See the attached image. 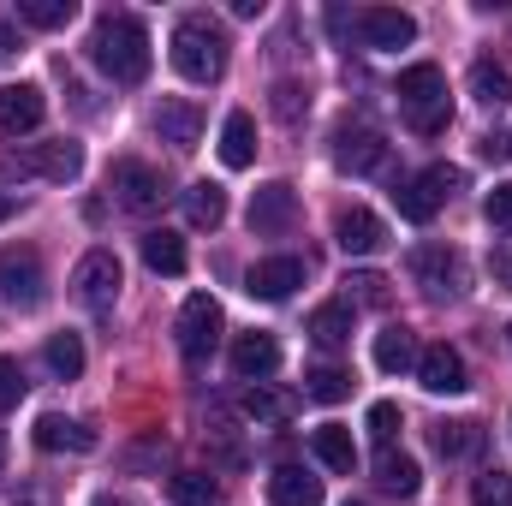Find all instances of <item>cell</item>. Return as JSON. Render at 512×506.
<instances>
[{
  "label": "cell",
  "mask_w": 512,
  "mask_h": 506,
  "mask_svg": "<svg viewBox=\"0 0 512 506\" xmlns=\"http://www.w3.org/2000/svg\"><path fill=\"white\" fill-rule=\"evenodd\" d=\"M90 60L114 78V84H143L149 78V30H143V18H131V12H102L96 18V30H90Z\"/></svg>",
  "instance_id": "6da1fadb"
},
{
  "label": "cell",
  "mask_w": 512,
  "mask_h": 506,
  "mask_svg": "<svg viewBox=\"0 0 512 506\" xmlns=\"http://www.w3.org/2000/svg\"><path fill=\"white\" fill-rule=\"evenodd\" d=\"M227 48H233L227 30L209 24L203 12H191V18L173 24V72L191 78V84H221L227 78Z\"/></svg>",
  "instance_id": "7a4b0ae2"
},
{
  "label": "cell",
  "mask_w": 512,
  "mask_h": 506,
  "mask_svg": "<svg viewBox=\"0 0 512 506\" xmlns=\"http://www.w3.org/2000/svg\"><path fill=\"white\" fill-rule=\"evenodd\" d=\"M393 96H399V114H405V126L417 131V137H435V131H447V120H453L447 72H441L435 60L405 66V72H399V84H393Z\"/></svg>",
  "instance_id": "3957f363"
},
{
  "label": "cell",
  "mask_w": 512,
  "mask_h": 506,
  "mask_svg": "<svg viewBox=\"0 0 512 506\" xmlns=\"http://www.w3.org/2000/svg\"><path fill=\"white\" fill-rule=\"evenodd\" d=\"M459 185H465V173H459V167H447V161H435V167H423L417 179H399L393 203H399V215H405V221L429 227V221L441 215V203H447Z\"/></svg>",
  "instance_id": "277c9868"
},
{
  "label": "cell",
  "mask_w": 512,
  "mask_h": 506,
  "mask_svg": "<svg viewBox=\"0 0 512 506\" xmlns=\"http://www.w3.org/2000/svg\"><path fill=\"white\" fill-rule=\"evenodd\" d=\"M6 167H12L18 179H48V185H72V179L84 173V143H72V137H48V143H30V149L6 155Z\"/></svg>",
  "instance_id": "5b68a950"
},
{
  "label": "cell",
  "mask_w": 512,
  "mask_h": 506,
  "mask_svg": "<svg viewBox=\"0 0 512 506\" xmlns=\"http://www.w3.org/2000/svg\"><path fill=\"white\" fill-rule=\"evenodd\" d=\"M72 292H78V304L102 322V316H114V304H120V256L114 251H90L78 268H72Z\"/></svg>",
  "instance_id": "8992f818"
},
{
  "label": "cell",
  "mask_w": 512,
  "mask_h": 506,
  "mask_svg": "<svg viewBox=\"0 0 512 506\" xmlns=\"http://www.w3.org/2000/svg\"><path fill=\"white\" fill-rule=\"evenodd\" d=\"M221 304L209 298V292H191L185 298V310H179V352H185V364H209V352L221 346Z\"/></svg>",
  "instance_id": "52a82bcc"
},
{
  "label": "cell",
  "mask_w": 512,
  "mask_h": 506,
  "mask_svg": "<svg viewBox=\"0 0 512 506\" xmlns=\"http://www.w3.org/2000/svg\"><path fill=\"white\" fill-rule=\"evenodd\" d=\"M0 298L18 304V310H36L48 298V274H42V256L30 245H6L0 251Z\"/></svg>",
  "instance_id": "ba28073f"
},
{
  "label": "cell",
  "mask_w": 512,
  "mask_h": 506,
  "mask_svg": "<svg viewBox=\"0 0 512 506\" xmlns=\"http://www.w3.org/2000/svg\"><path fill=\"white\" fill-rule=\"evenodd\" d=\"M108 191L120 197V209L126 215H155L161 203H167V179L149 167V161H114V173H108Z\"/></svg>",
  "instance_id": "9c48e42d"
},
{
  "label": "cell",
  "mask_w": 512,
  "mask_h": 506,
  "mask_svg": "<svg viewBox=\"0 0 512 506\" xmlns=\"http://www.w3.org/2000/svg\"><path fill=\"white\" fill-rule=\"evenodd\" d=\"M411 280L429 298H459L465 292V256L453 251V245H417L411 251Z\"/></svg>",
  "instance_id": "30bf717a"
},
{
  "label": "cell",
  "mask_w": 512,
  "mask_h": 506,
  "mask_svg": "<svg viewBox=\"0 0 512 506\" xmlns=\"http://www.w3.org/2000/svg\"><path fill=\"white\" fill-rule=\"evenodd\" d=\"M304 286V262L298 256H262L251 274H245V292L262 298V304H280V298H292Z\"/></svg>",
  "instance_id": "8fae6325"
},
{
  "label": "cell",
  "mask_w": 512,
  "mask_h": 506,
  "mask_svg": "<svg viewBox=\"0 0 512 506\" xmlns=\"http://www.w3.org/2000/svg\"><path fill=\"white\" fill-rule=\"evenodd\" d=\"M358 36H364V48H411V36H417V24H411V12H399V6H364L358 12Z\"/></svg>",
  "instance_id": "7c38bea8"
},
{
  "label": "cell",
  "mask_w": 512,
  "mask_h": 506,
  "mask_svg": "<svg viewBox=\"0 0 512 506\" xmlns=\"http://www.w3.org/2000/svg\"><path fill=\"white\" fill-rule=\"evenodd\" d=\"M292 221H298V191H292L286 179H268L251 197V233H268V239H274V233H286Z\"/></svg>",
  "instance_id": "4fadbf2b"
},
{
  "label": "cell",
  "mask_w": 512,
  "mask_h": 506,
  "mask_svg": "<svg viewBox=\"0 0 512 506\" xmlns=\"http://www.w3.org/2000/svg\"><path fill=\"white\" fill-rule=\"evenodd\" d=\"M48 120V96L36 84H0V131L6 137H24Z\"/></svg>",
  "instance_id": "5bb4252c"
},
{
  "label": "cell",
  "mask_w": 512,
  "mask_h": 506,
  "mask_svg": "<svg viewBox=\"0 0 512 506\" xmlns=\"http://www.w3.org/2000/svg\"><path fill=\"white\" fill-rule=\"evenodd\" d=\"M417 381H423L429 393H465V387H471V376H465V358H459L447 340L417 352Z\"/></svg>",
  "instance_id": "9a60e30c"
},
{
  "label": "cell",
  "mask_w": 512,
  "mask_h": 506,
  "mask_svg": "<svg viewBox=\"0 0 512 506\" xmlns=\"http://www.w3.org/2000/svg\"><path fill=\"white\" fill-rule=\"evenodd\" d=\"M382 161H387L382 131L358 126V131H340V137H334V167H340V173H376Z\"/></svg>",
  "instance_id": "2e32d148"
},
{
  "label": "cell",
  "mask_w": 512,
  "mask_h": 506,
  "mask_svg": "<svg viewBox=\"0 0 512 506\" xmlns=\"http://www.w3.org/2000/svg\"><path fill=\"white\" fill-rule=\"evenodd\" d=\"M280 370V340L274 334H262V328H251V334H239L233 340V376L239 381H262Z\"/></svg>",
  "instance_id": "e0dca14e"
},
{
  "label": "cell",
  "mask_w": 512,
  "mask_h": 506,
  "mask_svg": "<svg viewBox=\"0 0 512 506\" xmlns=\"http://www.w3.org/2000/svg\"><path fill=\"white\" fill-rule=\"evenodd\" d=\"M155 137L173 143V149H197V137H203V108L185 102V96L161 102V114H155Z\"/></svg>",
  "instance_id": "ac0fdd59"
},
{
  "label": "cell",
  "mask_w": 512,
  "mask_h": 506,
  "mask_svg": "<svg viewBox=\"0 0 512 506\" xmlns=\"http://www.w3.org/2000/svg\"><path fill=\"white\" fill-rule=\"evenodd\" d=\"M334 239H340L346 256H376L387 245V227H382V215H370V209H346L334 221Z\"/></svg>",
  "instance_id": "d6986e66"
},
{
  "label": "cell",
  "mask_w": 512,
  "mask_h": 506,
  "mask_svg": "<svg viewBox=\"0 0 512 506\" xmlns=\"http://www.w3.org/2000/svg\"><path fill=\"white\" fill-rule=\"evenodd\" d=\"M30 435H36L42 453H90V447H96V429H84V423H72V417H60V411L36 417Z\"/></svg>",
  "instance_id": "ffe728a7"
},
{
  "label": "cell",
  "mask_w": 512,
  "mask_h": 506,
  "mask_svg": "<svg viewBox=\"0 0 512 506\" xmlns=\"http://www.w3.org/2000/svg\"><path fill=\"white\" fill-rule=\"evenodd\" d=\"M310 453H316L328 471H340V477L358 471V441H352L346 423H316V429H310Z\"/></svg>",
  "instance_id": "44dd1931"
},
{
  "label": "cell",
  "mask_w": 512,
  "mask_h": 506,
  "mask_svg": "<svg viewBox=\"0 0 512 506\" xmlns=\"http://www.w3.org/2000/svg\"><path fill=\"white\" fill-rule=\"evenodd\" d=\"M268 501L274 506H322V477H310L304 465H274Z\"/></svg>",
  "instance_id": "7402d4cb"
},
{
  "label": "cell",
  "mask_w": 512,
  "mask_h": 506,
  "mask_svg": "<svg viewBox=\"0 0 512 506\" xmlns=\"http://www.w3.org/2000/svg\"><path fill=\"white\" fill-rule=\"evenodd\" d=\"M376 483H382V495H399V501H411V495L423 489V471H417V459H411V453H399V447H382V453H376Z\"/></svg>",
  "instance_id": "603a6c76"
},
{
  "label": "cell",
  "mask_w": 512,
  "mask_h": 506,
  "mask_svg": "<svg viewBox=\"0 0 512 506\" xmlns=\"http://www.w3.org/2000/svg\"><path fill=\"white\" fill-rule=\"evenodd\" d=\"M185 221L215 233V227L227 221V191H221V185H209V179H197V185L185 191Z\"/></svg>",
  "instance_id": "cb8c5ba5"
},
{
  "label": "cell",
  "mask_w": 512,
  "mask_h": 506,
  "mask_svg": "<svg viewBox=\"0 0 512 506\" xmlns=\"http://www.w3.org/2000/svg\"><path fill=\"white\" fill-rule=\"evenodd\" d=\"M435 453H441V459H477V453H483V423H471V417L435 423Z\"/></svg>",
  "instance_id": "d4e9b609"
},
{
  "label": "cell",
  "mask_w": 512,
  "mask_h": 506,
  "mask_svg": "<svg viewBox=\"0 0 512 506\" xmlns=\"http://www.w3.org/2000/svg\"><path fill=\"white\" fill-rule=\"evenodd\" d=\"M310 340H316V346H328V352H334V346H346V340H352V304H346V298L322 304V310L310 316Z\"/></svg>",
  "instance_id": "484cf974"
},
{
  "label": "cell",
  "mask_w": 512,
  "mask_h": 506,
  "mask_svg": "<svg viewBox=\"0 0 512 506\" xmlns=\"http://www.w3.org/2000/svg\"><path fill=\"white\" fill-rule=\"evenodd\" d=\"M471 96H477L483 108H512V72L495 66V60H477V66H471Z\"/></svg>",
  "instance_id": "4316f807"
},
{
  "label": "cell",
  "mask_w": 512,
  "mask_h": 506,
  "mask_svg": "<svg viewBox=\"0 0 512 506\" xmlns=\"http://www.w3.org/2000/svg\"><path fill=\"white\" fill-rule=\"evenodd\" d=\"M221 161L227 167H251L256 161V120L251 114H227V126H221Z\"/></svg>",
  "instance_id": "83f0119b"
},
{
  "label": "cell",
  "mask_w": 512,
  "mask_h": 506,
  "mask_svg": "<svg viewBox=\"0 0 512 506\" xmlns=\"http://www.w3.org/2000/svg\"><path fill=\"white\" fill-rule=\"evenodd\" d=\"M143 262L155 268V274H185V239L179 233H167V227H155V233H143Z\"/></svg>",
  "instance_id": "f1b7e54d"
},
{
  "label": "cell",
  "mask_w": 512,
  "mask_h": 506,
  "mask_svg": "<svg viewBox=\"0 0 512 506\" xmlns=\"http://www.w3.org/2000/svg\"><path fill=\"white\" fill-rule=\"evenodd\" d=\"M304 399H316V405H340V399H352V370H340V364H316V370L304 376Z\"/></svg>",
  "instance_id": "f546056e"
},
{
  "label": "cell",
  "mask_w": 512,
  "mask_h": 506,
  "mask_svg": "<svg viewBox=\"0 0 512 506\" xmlns=\"http://www.w3.org/2000/svg\"><path fill=\"white\" fill-rule=\"evenodd\" d=\"M411 364H417V340H411L405 328L376 334V370H382V376H399V370H411Z\"/></svg>",
  "instance_id": "4dcf8cb0"
},
{
  "label": "cell",
  "mask_w": 512,
  "mask_h": 506,
  "mask_svg": "<svg viewBox=\"0 0 512 506\" xmlns=\"http://www.w3.org/2000/svg\"><path fill=\"white\" fill-rule=\"evenodd\" d=\"M42 358H48V370H54L60 381L84 376V340H78V334H54V340L42 346Z\"/></svg>",
  "instance_id": "1f68e13d"
},
{
  "label": "cell",
  "mask_w": 512,
  "mask_h": 506,
  "mask_svg": "<svg viewBox=\"0 0 512 506\" xmlns=\"http://www.w3.org/2000/svg\"><path fill=\"white\" fill-rule=\"evenodd\" d=\"M167 495H173V506H221V489H215L203 471H179V477H167Z\"/></svg>",
  "instance_id": "d6a6232c"
},
{
  "label": "cell",
  "mask_w": 512,
  "mask_h": 506,
  "mask_svg": "<svg viewBox=\"0 0 512 506\" xmlns=\"http://www.w3.org/2000/svg\"><path fill=\"white\" fill-rule=\"evenodd\" d=\"M18 18L36 24V30H60V24L78 18V6L72 0H18Z\"/></svg>",
  "instance_id": "836d02e7"
},
{
  "label": "cell",
  "mask_w": 512,
  "mask_h": 506,
  "mask_svg": "<svg viewBox=\"0 0 512 506\" xmlns=\"http://www.w3.org/2000/svg\"><path fill=\"white\" fill-rule=\"evenodd\" d=\"M245 417H251V423H286V417H292V399L256 381L251 393H245Z\"/></svg>",
  "instance_id": "e575fe53"
},
{
  "label": "cell",
  "mask_w": 512,
  "mask_h": 506,
  "mask_svg": "<svg viewBox=\"0 0 512 506\" xmlns=\"http://www.w3.org/2000/svg\"><path fill=\"white\" fill-rule=\"evenodd\" d=\"M346 286H352V298H346V304H364V310H387V304H393V292H387V274L358 268V274H346Z\"/></svg>",
  "instance_id": "d590c367"
},
{
  "label": "cell",
  "mask_w": 512,
  "mask_h": 506,
  "mask_svg": "<svg viewBox=\"0 0 512 506\" xmlns=\"http://www.w3.org/2000/svg\"><path fill=\"white\" fill-rule=\"evenodd\" d=\"M471 506H512V471H483L471 483Z\"/></svg>",
  "instance_id": "8d00e7d4"
},
{
  "label": "cell",
  "mask_w": 512,
  "mask_h": 506,
  "mask_svg": "<svg viewBox=\"0 0 512 506\" xmlns=\"http://www.w3.org/2000/svg\"><path fill=\"white\" fill-rule=\"evenodd\" d=\"M405 429V417H399V405H387V399H376L370 405V435L382 441V447H393V435Z\"/></svg>",
  "instance_id": "74e56055"
},
{
  "label": "cell",
  "mask_w": 512,
  "mask_h": 506,
  "mask_svg": "<svg viewBox=\"0 0 512 506\" xmlns=\"http://www.w3.org/2000/svg\"><path fill=\"white\" fill-rule=\"evenodd\" d=\"M24 370H18V358H0V411H12L18 399H24Z\"/></svg>",
  "instance_id": "f35d334b"
},
{
  "label": "cell",
  "mask_w": 512,
  "mask_h": 506,
  "mask_svg": "<svg viewBox=\"0 0 512 506\" xmlns=\"http://www.w3.org/2000/svg\"><path fill=\"white\" fill-rule=\"evenodd\" d=\"M483 215H489V227H495V233H512V185H495V191H489Z\"/></svg>",
  "instance_id": "ab89813d"
},
{
  "label": "cell",
  "mask_w": 512,
  "mask_h": 506,
  "mask_svg": "<svg viewBox=\"0 0 512 506\" xmlns=\"http://www.w3.org/2000/svg\"><path fill=\"white\" fill-rule=\"evenodd\" d=\"M274 114H280V120H298V84H280V90H274Z\"/></svg>",
  "instance_id": "60d3db41"
},
{
  "label": "cell",
  "mask_w": 512,
  "mask_h": 506,
  "mask_svg": "<svg viewBox=\"0 0 512 506\" xmlns=\"http://www.w3.org/2000/svg\"><path fill=\"white\" fill-rule=\"evenodd\" d=\"M483 155H489V161H507V155H512V137H507V131H489V137H483Z\"/></svg>",
  "instance_id": "b9f144b4"
},
{
  "label": "cell",
  "mask_w": 512,
  "mask_h": 506,
  "mask_svg": "<svg viewBox=\"0 0 512 506\" xmlns=\"http://www.w3.org/2000/svg\"><path fill=\"white\" fill-rule=\"evenodd\" d=\"M12 209H18V197H12V191H0V221H6Z\"/></svg>",
  "instance_id": "7bdbcfd3"
},
{
  "label": "cell",
  "mask_w": 512,
  "mask_h": 506,
  "mask_svg": "<svg viewBox=\"0 0 512 506\" xmlns=\"http://www.w3.org/2000/svg\"><path fill=\"white\" fill-rule=\"evenodd\" d=\"M96 506H131V501H120V495H96Z\"/></svg>",
  "instance_id": "ee69618b"
},
{
  "label": "cell",
  "mask_w": 512,
  "mask_h": 506,
  "mask_svg": "<svg viewBox=\"0 0 512 506\" xmlns=\"http://www.w3.org/2000/svg\"><path fill=\"white\" fill-rule=\"evenodd\" d=\"M0 54H12V30H0Z\"/></svg>",
  "instance_id": "f6af8a7d"
},
{
  "label": "cell",
  "mask_w": 512,
  "mask_h": 506,
  "mask_svg": "<svg viewBox=\"0 0 512 506\" xmlns=\"http://www.w3.org/2000/svg\"><path fill=\"white\" fill-rule=\"evenodd\" d=\"M0 465H6V435H0Z\"/></svg>",
  "instance_id": "bcb514c9"
},
{
  "label": "cell",
  "mask_w": 512,
  "mask_h": 506,
  "mask_svg": "<svg viewBox=\"0 0 512 506\" xmlns=\"http://www.w3.org/2000/svg\"><path fill=\"white\" fill-rule=\"evenodd\" d=\"M346 506H358V501H346Z\"/></svg>",
  "instance_id": "7dc6e473"
},
{
  "label": "cell",
  "mask_w": 512,
  "mask_h": 506,
  "mask_svg": "<svg viewBox=\"0 0 512 506\" xmlns=\"http://www.w3.org/2000/svg\"><path fill=\"white\" fill-rule=\"evenodd\" d=\"M507 334H512V328H507Z\"/></svg>",
  "instance_id": "c3c4849f"
}]
</instances>
